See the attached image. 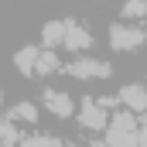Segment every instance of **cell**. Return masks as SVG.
Here are the masks:
<instances>
[{
  "mask_svg": "<svg viewBox=\"0 0 147 147\" xmlns=\"http://www.w3.org/2000/svg\"><path fill=\"white\" fill-rule=\"evenodd\" d=\"M110 45L116 51H134L144 45V31L140 28H127V24H113L110 28Z\"/></svg>",
  "mask_w": 147,
  "mask_h": 147,
  "instance_id": "cell-3",
  "label": "cell"
},
{
  "mask_svg": "<svg viewBox=\"0 0 147 147\" xmlns=\"http://www.w3.org/2000/svg\"><path fill=\"white\" fill-rule=\"evenodd\" d=\"M120 99L130 113H144L147 110V86H123Z\"/></svg>",
  "mask_w": 147,
  "mask_h": 147,
  "instance_id": "cell-7",
  "label": "cell"
},
{
  "mask_svg": "<svg viewBox=\"0 0 147 147\" xmlns=\"http://www.w3.org/2000/svg\"><path fill=\"white\" fill-rule=\"evenodd\" d=\"M58 69V55L51 48H41V58H38V75H51Z\"/></svg>",
  "mask_w": 147,
  "mask_h": 147,
  "instance_id": "cell-11",
  "label": "cell"
},
{
  "mask_svg": "<svg viewBox=\"0 0 147 147\" xmlns=\"http://www.w3.org/2000/svg\"><path fill=\"white\" fill-rule=\"evenodd\" d=\"M38 58H41V48H21L17 55H14V65H17V72L21 75H34L38 72Z\"/></svg>",
  "mask_w": 147,
  "mask_h": 147,
  "instance_id": "cell-8",
  "label": "cell"
},
{
  "mask_svg": "<svg viewBox=\"0 0 147 147\" xmlns=\"http://www.w3.org/2000/svg\"><path fill=\"white\" fill-rule=\"evenodd\" d=\"M65 34H69V21H48L45 28H41V48H58V45H65Z\"/></svg>",
  "mask_w": 147,
  "mask_h": 147,
  "instance_id": "cell-6",
  "label": "cell"
},
{
  "mask_svg": "<svg viewBox=\"0 0 147 147\" xmlns=\"http://www.w3.org/2000/svg\"><path fill=\"white\" fill-rule=\"evenodd\" d=\"M7 116H10L14 123H34V120H38V110L31 106V103H14Z\"/></svg>",
  "mask_w": 147,
  "mask_h": 147,
  "instance_id": "cell-10",
  "label": "cell"
},
{
  "mask_svg": "<svg viewBox=\"0 0 147 147\" xmlns=\"http://www.w3.org/2000/svg\"><path fill=\"white\" fill-rule=\"evenodd\" d=\"M92 45V38H89V31L82 28V24H75V21H69V34H65V48H72V51H86Z\"/></svg>",
  "mask_w": 147,
  "mask_h": 147,
  "instance_id": "cell-9",
  "label": "cell"
},
{
  "mask_svg": "<svg viewBox=\"0 0 147 147\" xmlns=\"http://www.w3.org/2000/svg\"><path fill=\"white\" fill-rule=\"evenodd\" d=\"M106 147H140V127L130 113L113 116L106 127Z\"/></svg>",
  "mask_w": 147,
  "mask_h": 147,
  "instance_id": "cell-1",
  "label": "cell"
},
{
  "mask_svg": "<svg viewBox=\"0 0 147 147\" xmlns=\"http://www.w3.org/2000/svg\"><path fill=\"white\" fill-rule=\"evenodd\" d=\"M41 103H45V110H48V113H55V116H62V120H69V116L75 113L69 92H62V89H45Z\"/></svg>",
  "mask_w": 147,
  "mask_h": 147,
  "instance_id": "cell-4",
  "label": "cell"
},
{
  "mask_svg": "<svg viewBox=\"0 0 147 147\" xmlns=\"http://www.w3.org/2000/svg\"><path fill=\"white\" fill-rule=\"evenodd\" d=\"M69 72H72L75 79H106V75H110V65H103V62H96V58H79V62H72Z\"/></svg>",
  "mask_w": 147,
  "mask_h": 147,
  "instance_id": "cell-5",
  "label": "cell"
},
{
  "mask_svg": "<svg viewBox=\"0 0 147 147\" xmlns=\"http://www.w3.org/2000/svg\"><path fill=\"white\" fill-rule=\"evenodd\" d=\"M147 14V0H127L123 3V17H144Z\"/></svg>",
  "mask_w": 147,
  "mask_h": 147,
  "instance_id": "cell-12",
  "label": "cell"
},
{
  "mask_svg": "<svg viewBox=\"0 0 147 147\" xmlns=\"http://www.w3.org/2000/svg\"><path fill=\"white\" fill-rule=\"evenodd\" d=\"M17 144V130H14V120L7 116L3 120V147H14Z\"/></svg>",
  "mask_w": 147,
  "mask_h": 147,
  "instance_id": "cell-13",
  "label": "cell"
},
{
  "mask_svg": "<svg viewBox=\"0 0 147 147\" xmlns=\"http://www.w3.org/2000/svg\"><path fill=\"white\" fill-rule=\"evenodd\" d=\"M110 113H106V103L103 99H82V106H79V123L86 127V130H103V127H110Z\"/></svg>",
  "mask_w": 147,
  "mask_h": 147,
  "instance_id": "cell-2",
  "label": "cell"
}]
</instances>
